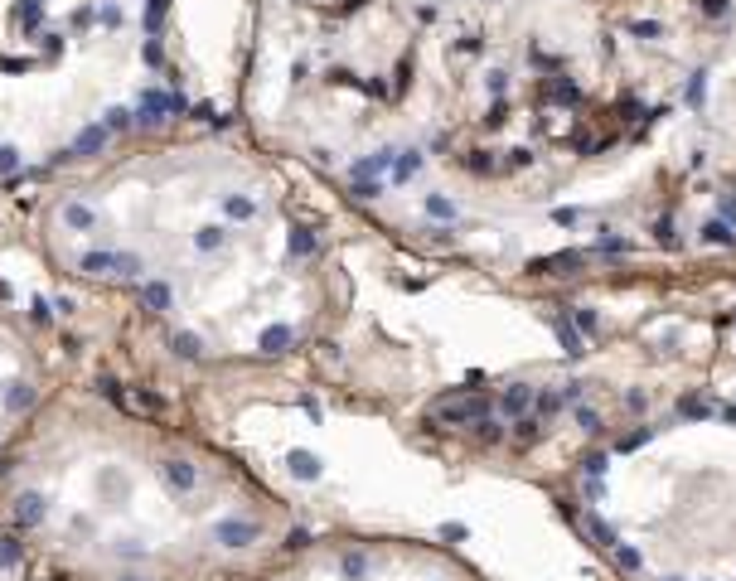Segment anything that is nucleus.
I'll list each match as a JSON object with an SVG mask.
<instances>
[{
	"instance_id": "obj_9",
	"label": "nucleus",
	"mask_w": 736,
	"mask_h": 581,
	"mask_svg": "<svg viewBox=\"0 0 736 581\" xmlns=\"http://www.w3.org/2000/svg\"><path fill=\"white\" fill-rule=\"evenodd\" d=\"M547 97H557V102H577V88H572V83H547Z\"/></svg>"
},
{
	"instance_id": "obj_2",
	"label": "nucleus",
	"mask_w": 736,
	"mask_h": 581,
	"mask_svg": "<svg viewBox=\"0 0 736 581\" xmlns=\"http://www.w3.org/2000/svg\"><path fill=\"white\" fill-rule=\"evenodd\" d=\"M0 581H29V567H24V552L19 543L10 538L5 518H0Z\"/></svg>"
},
{
	"instance_id": "obj_11",
	"label": "nucleus",
	"mask_w": 736,
	"mask_h": 581,
	"mask_svg": "<svg viewBox=\"0 0 736 581\" xmlns=\"http://www.w3.org/2000/svg\"><path fill=\"white\" fill-rule=\"evenodd\" d=\"M426 208H431L436 218H455V208H451V203H446L441 194H431V199H426Z\"/></svg>"
},
{
	"instance_id": "obj_7",
	"label": "nucleus",
	"mask_w": 736,
	"mask_h": 581,
	"mask_svg": "<svg viewBox=\"0 0 736 581\" xmlns=\"http://www.w3.org/2000/svg\"><path fill=\"white\" fill-rule=\"evenodd\" d=\"M557 339H562V349H567V354H581V334H577L572 325H562V320H557Z\"/></svg>"
},
{
	"instance_id": "obj_1",
	"label": "nucleus",
	"mask_w": 736,
	"mask_h": 581,
	"mask_svg": "<svg viewBox=\"0 0 736 581\" xmlns=\"http://www.w3.org/2000/svg\"><path fill=\"white\" fill-rule=\"evenodd\" d=\"M480 417H490V397H455V402L436 407V421H446V426H465V421H480Z\"/></svg>"
},
{
	"instance_id": "obj_17",
	"label": "nucleus",
	"mask_w": 736,
	"mask_h": 581,
	"mask_svg": "<svg viewBox=\"0 0 736 581\" xmlns=\"http://www.w3.org/2000/svg\"><path fill=\"white\" fill-rule=\"evenodd\" d=\"M703 10L707 15H727V0H703Z\"/></svg>"
},
{
	"instance_id": "obj_15",
	"label": "nucleus",
	"mask_w": 736,
	"mask_h": 581,
	"mask_svg": "<svg viewBox=\"0 0 736 581\" xmlns=\"http://www.w3.org/2000/svg\"><path fill=\"white\" fill-rule=\"evenodd\" d=\"M722 218H727V223H736V194H727V199H722Z\"/></svg>"
},
{
	"instance_id": "obj_13",
	"label": "nucleus",
	"mask_w": 736,
	"mask_h": 581,
	"mask_svg": "<svg viewBox=\"0 0 736 581\" xmlns=\"http://www.w3.org/2000/svg\"><path fill=\"white\" fill-rule=\"evenodd\" d=\"M577 325H581V330H586V334H596V315H591V310H586V305H581V310H577Z\"/></svg>"
},
{
	"instance_id": "obj_4",
	"label": "nucleus",
	"mask_w": 736,
	"mask_h": 581,
	"mask_svg": "<svg viewBox=\"0 0 736 581\" xmlns=\"http://www.w3.org/2000/svg\"><path fill=\"white\" fill-rule=\"evenodd\" d=\"M586 257L581 252H557V257H542V262H533V272H577Z\"/></svg>"
},
{
	"instance_id": "obj_3",
	"label": "nucleus",
	"mask_w": 736,
	"mask_h": 581,
	"mask_svg": "<svg viewBox=\"0 0 736 581\" xmlns=\"http://www.w3.org/2000/svg\"><path fill=\"white\" fill-rule=\"evenodd\" d=\"M533 397H538V392H533V387H509V392H504V397H499V407H504V412H509V417H524L528 407H533Z\"/></svg>"
},
{
	"instance_id": "obj_16",
	"label": "nucleus",
	"mask_w": 736,
	"mask_h": 581,
	"mask_svg": "<svg viewBox=\"0 0 736 581\" xmlns=\"http://www.w3.org/2000/svg\"><path fill=\"white\" fill-rule=\"evenodd\" d=\"M581 426H586V431H601V417H596V412H586V407H581Z\"/></svg>"
},
{
	"instance_id": "obj_5",
	"label": "nucleus",
	"mask_w": 736,
	"mask_h": 581,
	"mask_svg": "<svg viewBox=\"0 0 736 581\" xmlns=\"http://www.w3.org/2000/svg\"><path fill=\"white\" fill-rule=\"evenodd\" d=\"M703 242H712V247H717V242H722V247H732V242H736L732 223H727V218H712V223L703 228Z\"/></svg>"
},
{
	"instance_id": "obj_10",
	"label": "nucleus",
	"mask_w": 736,
	"mask_h": 581,
	"mask_svg": "<svg viewBox=\"0 0 736 581\" xmlns=\"http://www.w3.org/2000/svg\"><path fill=\"white\" fill-rule=\"evenodd\" d=\"M634 34H639V39H659V34H664V24H659V20H639V24H634Z\"/></svg>"
},
{
	"instance_id": "obj_6",
	"label": "nucleus",
	"mask_w": 736,
	"mask_h": 581,
	"mask_svg": "<svg viewBox=\"0 0 736 581\" xmlns=\"http://www.w3.org/2000/svg\"><path fill=\"white\" fill-rule=\"evenodd\" d=\"M417 170H421V155L417 150H402V155H398V180H412Z\"/></svg>"
},
{
	"instance_id": "obj_14",
	"label": "nucleus",
	"mask_w": 736,
	"mask_h": 581,
	"mask_svg": "<svg viewBox=\"0 0 736 581\" xmlns=\"http://www.w3.org/2000/svg\"><path fill=\"white\" fill-rule=\"evenodd\" d=\"M601 470H606V456H591V460H586V475L601 480Z\"/></svg>"
},
{
	"instance_id": "obj_8",
	"label": "nucleus",
	"mask_w": 736,
	"mask_h": 581,
	"mask_svg": "<svg viewBox=\"0 0 736 581\" xmlns=\"http://www.w3.org/2000/svg\"><path fill=\"white\" fill-rule=\"evenodd\" d=\"M616 562H620L625 572H634V567H639V552H634V548H625V543H616Z\"/></svg>"
},
{
	"instance_id": "obj_12",
	"label": "nucleus",
	"mask_w": 736,
	"mask_h": 581,
	"mask_svg": "<svg viewBox=\"0 0 736 581\" xmlns=\"http://www.w3.org/2000/svg\"><path fill=\"white\" fill-rule=\"evenodd\" d=\"M591 538L606 543V548H616V528H606V523H591Z\"/></svg>"
}]
</instances>
